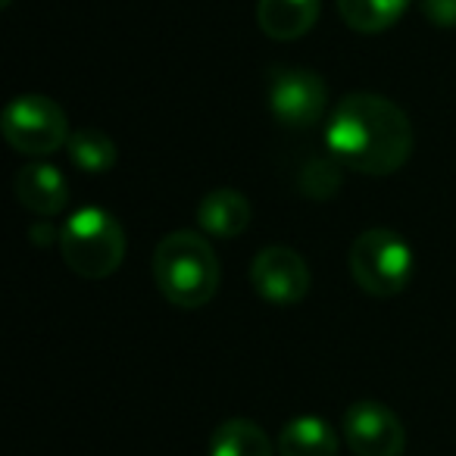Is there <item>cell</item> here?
Returning a JSON list of instances; mask_svg holds the SVG:
<instances>
[{
	"label": "cell",
	"mask_w": 456,
	"mask_h": 456,
	"mask_svg": "<svg viewBox=\"0 0 456 456\" xmlns=\"http://www.w3.org/2000/svg\"><path fill=\"white\" fill-rule=\"evenodd\" d=\"M266 103L285 128H313L329 110V85L304 66H275L269 72Z\"/></svg>",
	"instance_id": "6"
},
{
	"label": "cell",
	"mask_w": 456,
	"mask_h": 456,
	"mask_svg": "<svg viewBox=\"0 0 456 456\" xmlns=\"http://www.w3.org/2000/svg\"><path fill=\"white\" fill-rule=\"evenodd\" d=\"M341 435L356 456H400L406 447V428L391 406L379 400H356L347 406Z\"/></svg>",
	"instance_id": "7"
},
{
	"label": "cell",
	"mask_w": 456,
	"mask_h": 456,
	"mask_svg": "<svg viewBox=\"0 0 456 456\" xmlns=\"http://www.w3.org/2000/svg\"><path fill=\"white\" fill-rule=\"evenodd\" d=\"M10 4H13V0H0V7H10Z\"/></svg>",
	"instance_id": "19"
},
{
	"label": "cell",
	"mask_w": 456,
	"mask_h": 456,
	"mask_svg": "<svg viewBox=\"0 0 456 456\" xmlns=\"http://www.w3.org/2000/svg\"><path fill=\"white\" fill-rule=\"evenodd\" d=\"M412 0H338V13L354 32L379 35L394 28Z\"/></svg>",
	"instance_id": "14"
},
{
	"label": "cell",
	"mask_w": 456,
	"mask_h": 456,
	"mask_svg": "<svg viewBox=\"0 0 456 456\" xmlns=\"http://www.w3.org/2000/svg\"><path fill=\"white\" fill-rule=\"evenodd\" d=\"M32 241L38 244V248H45V244L60 241V232L51 225V222H38V225H32Z\"/></svg>",
	"instance_id": "18"
},
{
	"label": "cell",
	"mask_w": 456,
	"mask_h": 456,
	"mask_svg": "<svg viewBox=\"0 0 456 456\" xmlns=\"http://www.w3.org/2000/svg\"><path fill=\"white\" fill-rule=\"evenodd\" d=\"M0 132L13 151L26 157H51L69 141V119L63 107L45 94H22L10 101L0 116Z\"/></svg>",
	"instance_id": "5"
},
{
	"label": "cell",
	"mask_w": 456,
	"mask_h": 456,
	"mask_svg": "<svg viewBox=\"0 0 456 456\" xmlns=\"http://www.w3.org/2000/svg\"><path fill=\"white\" fill-rule=\"evenodd\" d=\"M279 456H338V431L319 416H297L279 431Z\"/></svg>",
	"instance_id": "12"
},
{
	"label": "cell",
	"mask_w": 456,
	"mask_h": 456,
	"mask_svg": "<svg viewBox=\"0 0 456 456\" xmlns=\"http://www.w3.org/2000/svg\"><path fill=\"white\" fill-rule=\"evenodd\" d=\"M126 228L110 209L82 207L60 228V254L82 279H110L126 260Z\"/></svg>",
	"instance_id": "3"
},
{
	"label": "cell",
	"mask_w": 456,
	"mask_h": 456,
	"mask_svg": "<svg viewBox=\"0 0 456 456\" xmlns=\"http://www.w3.org/2000/svg\"><path fill=\"white\" fill-rule=\"evenodd\" d=\"M422 16L437 28H456V0H419Z\"/></svg>",
	"instance_id": "17"
},
{
	"label": "cell",
	"mask_w": 456,
	"mask_h": 456,
	"mask_svg": "<svg viewBox=\"0 0 456 456\" xmlns=\"http://www.w3.org/2000/svg\"><path fill=\"white\" fill-rule=\"evenodd\" d=\"M269 435L250 419H228L209 437V456H275Z\"/></svg>",
	"instance_id": "13"
},
{
	"label": "cell",
	"mask_w": 456,
	"mask_h": 456,
	"mask_svg": "<svg viewBox=\"0 0 456 456\" xmlns=\"http://www.w3.org/2000/svg\"><path fill=\"white\" fill-rule=\"evenodd\" d=\"M153 285L178 310H200L222 281L219 256L200 232H169L153 250Z\"/></svg>",
	"instance_id": "2"
},
{
	"label": "cell",
	"mask_w": 456,
	"mask_h": 456,
	"mask_svg": "<svg viewBox=\"0 0 456 456\" xmlns=\"http://www.w3.org/2000/svg\"><path fill=\"white\" fill-rule=\"evenodd\" d=\"M250 285L266 304L294 306L310 294L313 275L306 260L291 248H263L250 263Z\"/></svg>",
	"instance_id": "8"
},
{
	"label": "cell",
	"mask_w": 456,
	"mask_h": 456,
	"mask_svg": "<svg viewBox=\"0 0 456 456\" xmlns=\"http://www.w3.org/2000/svg\"><path fill=\"white\" fill-rule=\"evenodd\" d=\"M322 0H256V26L273 41H297L313 32Z\"/></svg>",
	"instance_id": "11"
},
{
	"label": "cell",
	"mask_w": 456,
	"mask_h": 456,
	"mask_svg": "<svg viewBox=\"0 0 456 456\" xmlns=\"http://www.w3.org/2000/svg\"><path fill=\"white\" fill-rule=\"evenodd\" d=\"M347 266L360 291L369 297H397L410 288L416 273V256L400 232L391 228H366L354 238Z\"/></svg>",
	"instance_id": "4"
},
{
	"label": "cell",
	"mask_w": 456,
	"mask_h": 456,
	"mask_svg": "<svg viewBox=\"0 0 456 456\" xmlns=\"http://www.w3.org/2000/svg\"><path fill=\"white\" fill-rule=\"evenodd\" d=\"M66 153H69L72 166H78L82 172H91V175H101V172H110L119 159V151H116L113 138L101 128H78V132L69 134L66 141Z\"/></svg>",
	"instance_id": "15"
},
{
	"label": "cell",
	"mask_w": 456,
	"mask_h": 456,
	"mask_svg": "<svg viewBox=\"0 0 456 456\" xmlns=\"http://www.w3.org/2000/svg\"><path fill=\"white\" fill-rule=\"evenodd\" d=\"M13 188L20 207L35 216H57L69 203L66 175L53 163H45V159H32V163L20 166Z\"/></svg>",
	"instance_id": "9"
},
{
	"label": "cell",
	"mask_w": 456,
	"mask_h": 456,
	"mask_svg": "<svg viewBox=\"0 0 456 456\" xmlns=\"http://www.w3.org/2000/svg\"><path fill=\"white\" fill-rule=\"evenodd\" d=\"M412 122L394 101L372 91L347 94L325 122V147L350 172L391 175L412 157Z\"/></svg>",
	"instance_id": "1"
},
{
	"label": "cell",
	"mask_w": 456,
	"mask_h": 456,
	"mask_svg": "<svg viewBox=\"0 0 456 456\" xmlns=\"http://www.w3.org/2000/svg\"><path fill=\"white\" fill-rule=\"evenodd\" d=\"M250 222H254V207L235 188H213L197 203V225L209 238H222V241L241 238Z\"/></svg>",
	"instance_id": "10"
},
{
	"label": "cell",
	"mask_w": 456,
	"mask_h": 456,
	"mask_svg": "<svg viewBox=\"0 0 456 456\" xmlns=\"http://www.w3.org/2000/svg\"><path fill=\"white\" fill-rule=\"evenodd\" d=\"M341 172L344 166L331 153L329 157H313L300 166L297 188L313 200H329V197H335L341 191Z\"/></svg>",
	"instance_id": "16"
}]
</instances>
